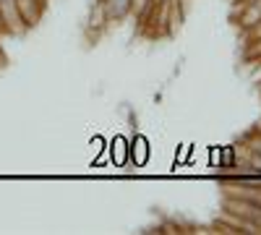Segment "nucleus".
Returning <instances> with one entry per match:
<instances>
[{"label":"nucleus","mask_w":261,"mask_h":235,"mask_svg":"<svg viewBox=\"0 0 261 235\" xmlns=\"http://www.w3.org/2000/svg\"><path fill=\"white\" fill-rule=\"evenodd\" d=\"M6 32V24H3V18H0V34H3Z\"/></svg>","instance_id":"nucleus-5"},{"label":"nucleus","mask_w":261,"mask_h":235,"mask_svg":"<svg viewBox=\"0 0 261 235\" xmlns=\"http://www.w3.org/2000/svg\"><path fill=\"white\" fill-rule=\"evenodd\" d=\"M0 18L6 24V32H24L27 24L18 13V3L16 0H0Z\"/></svg>","instance_id":"nucleus-1"},{"label":"nucleus","mask_w":261,"mask_h":235,"mask_svg":"<svg viewBox=\"0 0 261 235\" xmlns=\"http://www.w3.org/2000/svg\"><path fill=\"white\" fill-rule=\"evenodd\" d=\"M107 18H123L130 11V0H105L102 3Z\"/></svg>","instance_id":"nucleus-3"},{"label":"nucleus","mask_w":261,"mask_h":235,"mask_svg":"<svg viewBox=\"0 0 261 235\" xmlns=\"http://www.w3.org/2000/svg\"><path fill=\"white\" fill-rule=\"evenodd\" d=\"M238 162H235V149L232 146H225L220 149V170H232Z\"/></svg>","instance_id":"nucleus-4"},{"label":"nucleus","mask_w":261,"mask_h":235,"mask_svg":"<svg viewBox=\"0 0 261 235\" xmlns=\"http://www.w3.org/2000/svg\"><path fill=\"white\" fill-rule=\"evenodd\" d=\"M16 3H18V13H21V18H24V24L34 27L42 8H45V3H42V0H16Z\"/></svg>","instance_id":"nucleus-2"}]
</instances>
